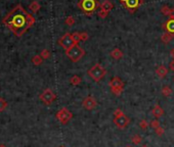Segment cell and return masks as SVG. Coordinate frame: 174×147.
I'll use <instances>...</instances> for the list:
<instances>
[{"mask_svg":"<svg viewBox=\"0 0 174 147\" xmlns=\"http://www.w3.org/2000/svg\"><path fill=\"white\" fill-rule=\"evenodd\" d=\"M35 18L26 11L22 4H18L11 11H9L2 19V24L5 25L16 37H22L35 24Z\"/></svg>","mask_w":174,"mask_h":147,"instance_id":"1","label":"cell"},{"mask_svg":"<svg viewBox=\"0 0 174 147\" xmlns=\"http://www.w3.org/2000/svg\"><path fill=\"white\" fill-rule=\"evenodd\" d=\"M100 5L97 0H80L78 2V7L86 15H92Z\"/></svg>","mask_w":174,"mask_h":147,"instance_id":"2","label":"cell"},{"mask_svg":"<svg viewBox=\"0 0 174 147\" xmlns=\"http://www.w3.org/2000/svg\"><path fill=\"white\" fill-rule=\"evenodd\" d=\"M66 55L69 57V59L73 63H78L80 59L83 58L85 55V51L84 49H82L79 44H75L74 46H72L70 49L66 50Z\"/></svg>","mask_w":174,"mask_h":147,"instance_id":"3","label":"cell"},{"mask_svg":"<svg viewBox=\"0 0 174 147\" xmlns=\"http://www.w3.org/2000/svg\"><path fill=\"white\" fill-rule=\"evenodd\" d=\"M87 74L93 81L100 82L101 79H104V76L107 75V70L101 64L96 63V64H94L91 68L88 70Z\"/></svg>","mask_w":174,"mask_h":147,"instance_id":"4","label":"cell"},{"mask_svg":"<svg viewBox=\"0 0 174 147\" xmlns=\"http://www.w3.org/2000/svg\"><path fill=\"white\" fill-rule=\"evenodd\" d=\"M55 117H57V120L60 123H62L63 125H66V124H68L72 119H73V113H72L67 107H63V108H61L57 112Z\"/></svg>","mask_w":174,"mask_h":147,"instance_id":"5","label":"cell"},{"mask_svg":"<svg viewBox=\"0 0 174 147\" xmlns=\"http://www.w3.org/2000/svg\"><path fill=\"white\" fill-rule=\"evenodd\" d=\"M58 44H60L64 49L68 50V49H70L72 46H74L75 44H78V43L74 40L72 34H70V33H66L64 36H62V37L58 39Z\"/></svg>","mask_w":174,"mask_h":147,"instance_id":"6","label":"cell"},{"mask_svg":"<svg viewBox=\"0 0 174 147\" xmlns=\"http://www.w3.org/2000/svg\"><path fill=\"white\" fill-rule=\"evenodd\" d=\"M120 2L130 14L135 12L137 8L142 4V0H120Z\"/></svg>","mask_w":174,"mask_h":147,"instance_id":"7","label":"cell"},{"mask_svg":"<svg viewBox=\"0 0 174 147\" xmlns=\"http://www.w3.org/2000/svg\"><path fill=\"white\" fill-rule=\"evenodd\" d=\"M40 100L46 105H50L54 102V100L57 99V95L53 93V91L51 89H45L40 95H39Z\"/></svg>","mask_w":174,"mask_h":147,"instance_id":"8","label":"cell"},{"mask_svg":"<svg viewBox=\"0 0 174 147\" xmlns=\"http://www.w3.org/2000/svg\"><path fill=\"white\" fill-rule=\"evenodd\" d=\"M114 124L116 125L117 128H119V129H125L126 127L129 125V123H130V120H129V117H128L125 113H121L119 114V116H116L114 117Z\"/></svg>","mask_w":174,"mask_h":147,"instance_id":"9","label":"cell"},{"mask_svg":"<svg viewBox=\"0 0 174 147\" xmlns=\"http://www.w3.org/2000/svg\"><path fill=\"white\" fill-rule=\"evenodd\" d=\"M82 105L85 109L87 110H93L97 105V101L93 96H87L84 98L83 102H82Z\"/></svg>","mask_w":174,"mask_h":147,"instance_id":"10","label":"cell"},{"mask_svg":"<svg viewBox=\"0 0 174 147\" xmlns=\"http://www.w3.org/2000/svg\"><path fill=\"white\" fill-rule=\"evenodd\" d=\"M109 86L111 88V90L112 89H117V88H124V82L119 77H114L111 79L110 83H109Z\"/></svg>","mask_w":174,"mask_h":147,"instance_id":"11","label":"cell"},{"mask_svg":"<svg viewBox=\"0 0 174 147\" xmlns=\"http://www.w3.org/2000/svg\"><path fill=\"white\" fill-rule=\"evenodd\" d=\"M163 29L165 30V32H168L170 34L174 35V19L169 18L168 21L163 25Z\"/></svg>","mask_w":174,"mask_h":147,"instance_id":"12","label":"cell"},{"mask_svg":"<svg viewBox=\"0 0 174 147\" xmlns=\"http://www.w3.org/2000/svg\"><path fill=\"white\" fill-rule=\"evenodd\" d=\"M156 74L160 79H163L167 76L168 74V68H167L165 65H159L158 67L156 68Z\"/></svg>","mask_w":174,"mask_h":147,"instance_id":"13","label":"cell"},{"mask_svg":"<svg viewBox=\"0 0 174 147\" xmlns=\"http://www.w3.org/2000/svg\"><path fill=\"white\" fill-rule=\"evenodd\" d=\"M152 114L156 117L157 120H158V119H160V117L163 116L164 110H163L162 107L159 105V104H157V105L154 106V108L152 109Z\"/></svg>","mask_w":174,"mask_h":147,"instance_id":"14","label":"cell"},{"mask_svg":"<svg viewBox=\"0 0 174 147\" xmlns=\"http://www.w3.org/2000/svg\"><path fill=\"white\" fill-rule=\"evenodd\" d=\"M100 7L101 10H104V11H108V12H110L112 9H113L114 7V5H113V3H112L110 0H104V2H101L100 3Z\"/></svg>","mask_w":174,"mask_h":147,"instance_id":"15","label":"cell"},{"mask_svg":"<svg viewBox=\"0 0 174 147\" xmlns=\"http://www.w3.org/2000/svg\"><path fill=\"white\" fill-rule=\"evenodd\" d=\"M110 55H111V57L114 58V59L120 60L121 58L123 57V52L121 51V49H119V48H114L113 50L110 52Z\"/></svg>","mask_w":174,"mask_h":147,"instance_id":"16","label":"cell"},{"mask_svg":"<svg viewBox=\"0 0 174 147\" xmlns=\"http://www.w3.org/2000/svg\"><path fill=\"white\" fill-rule=\"evenodd\" d=\"M173 39H174V35L170 34V33H168V32H164L162 34V36H161V40H162L163 43H165V44L170 43Z\"/></svg>","mask_w":174,"mask_h":147,"instance_id":"17","label":"cell"},{"mask_svg":"<svg viewBox=\"0 0 174 147\" xmlns=\"http://www.w3.org/2000/svg\"><path fill=\"white\" fill-rule=\"evenodd\" d=\"M29 8H30V10L33 12V14H37V12L39 11V9L41 8L40 4H39L38 1H32L30 4H29Z\"/></svg>","mask_w":174,"mask_h":147,"instance_id":"18","label":"cell"},{"mask_svg":"<svg viewBox=\"0 0 174 147\" xmlns=\"http://www.w3.org/2000/svg\"><path fill=\"white\" fill-rule=\"evenodd\" d=\"M161 92H162V95L164 97H170L172 92H173V90L171 89V87L170 86H164L162 88V91H161Z\"/></svg>","mask_w":174,"mask_h":147,"instance_id":"19","label":"cell"},{"mask_svg":"<svg viewBox=\"0 0 174 147\" xmlns=\"http://www.w3.org/2000/svg\"><path fill=\"white\" fill-rule=\"evenodd\" d=\"M81 82H82L81 78L79 76H77V75L71 77V79H70V83L73 85V86H78V85L81 84Z\"/></svg>","mask_w":174,"mask_h":147,"instance_id":"20","label":"cell"},{"mask_svg":"<svg viewBox=\"0 0 174 147\" xmlns=\"http://www.w3.org/2000/svg\"><path fill=\"white\" fill-rule=\"evenodd\" d=\"M131 141H132L133 144L139 145L142 141V137L140 135H138V134H135V135H133L132 137H131Z\"/></svg>","mask_w":174,"mask_h":147,"instance_id":"21","label":"cell"},{"mask_svg":"<svg viewBox=\"0 0 174 147\" xmlns=\"http://www.w3.org/2000/svg\"><path fill=\"white\" fill-rule=\"evenodd\" d=\"M32 63L35 65H40L42 63H43V58H42L40 55H35L32 58Z\"/></svg>","mask_w":174,"mask_h":147,"instance_id":"22","label":"cell"},{"mask_svg":"<svg viewBox=\"0 0 174 147\" xmlns=\"http://www.w3.org/2000/svg\"><path fill=\"white\" fill-rule=\"evenodd\" d=\"M78 38H79V42H84V41H87L88 38H89V35L87 34L86 32H83V33H79L78 32Z\"/></svg>","mask_w":174,"mask_h":147,"instance_id":"23","label":"cell"},{"mask_svg":"<svg viewBox=\"0 0 174 147\" xmlns=\"http://www.w3.org/2000/svg\"><path fill=\"white\" fill-rule=\"evenodd\" d=\"M40 56L43 58V59H48V58L50 57V51H49L48 49H43L40 53Z\"/></svg>","mask_w":174,"mask_h":147,"instance_id":"24","label":"cell"},{"mask_svg":"<svg viewBox=\"0 0 174 147\" xmlns=\"http://www.w3.org/2000/svg\"><path fill=\"white\" fill-rule=\"evenodd\" d=\"M138 126H139L142 130H146L147 128H149V122H147L146 120H140Z\"/></svg>","mask_w":174,"mask_h":147,"instance_id":"25","label":"cell"},{"mask_svg":"<svg viewBox=\"0 0 174 147\" xmlns=\"http://www.w3.org/2000/svg\"><path fill=\"white\" fill-rule=\"evenodd\" d=\"M75 18H73V16H68L67 18H66V21H65V22H66V25H68L69 27H72V26L73 25H75Z\"/></svg>","mask_w":174,"mask_h":147,"instance_id":"26","label":"cell"},{"mask_svg":"<svg viewBox=\"0 0 174 147\" xmlns=\"http://www.w3.org/2000/svg\"><path fill=\"white\" fill-rule=\"evenodd\" d=\"M112 93L114 94V95L116 96H120L121 94H122V92L124 91V88H117V89H112Z\"/></svg>","mask_w":174,"mask_h":147,"instance_id":"27","label":"cell"},{"mask_svg":"<svg viewBox=\"0 0 174 147\" xmlns=\"http://www.w3.org/2000/svg\"><path fill=\"white\" fill-rule=\"evenodd\" d=\"M6 106H7V102L3 98H0V112H3L6 108Z\"/></svg>","mask_w":174,"mask_h":147,"instance_id":"28","label":"cell"},{"mask_svg":"<svg viewBox=\"0 0 174 147\" xmlns=\"http://www.w3.org/2000/svg\"><path fill=\"white\" fill-rule=\"evenodd\" d=\"M170 7H168V6H163L162 8H161V12H162V14L164 15H169L170 14Z\"/></svg>","mask_w":174,"mask_h":147,"instance_id":"29","label":"cell"},{"mask_svg":"<svg viewBox=\"0 0 174 147\" xmlns=\"http://www.w3.org/2000/svg\"><path fill=\"white\" fill-rule=\"evenodd\" d=\"M150 126L152 127V128H153L154 130H156L157 128H159V127H161V126H160V123H159L157 120H152V122L150 123Z\"/></svg>","mask_w":174,"mask_h":147,"instance_id":"30","label":"cell"},{"mask_svg":"<svg viewBox=\"0 0 174 147\" xmlns=\"http://www.w3.org/2000/svg\"><path fill=\"white\" fill-rule=\"evenodd\" d=\"M155 133H156V135L157 136H163L164 135V133H165V130H164L162 127H159V128H157L155 130Z\"/></svg>","mask_w":174,"mask_h":147,"instance_id":"31","label":"cell"},{"mask_svg":"<svg viewBox=\"0 0 174 147\" xmlns=\"http://www.w3.org/2000/svg\"><path fill=\"white\" fill-rule=\"evenodd\" d=\"M97 15L100 16V18H106L107 16L109 15V12H108V11H104V10H101V9H100V10L98 11Z\"/></svg>","mask_w":174,"mask_h":147,"instance_id":"32","label":"cell"},{"mask_svg":"<svg viewBox=\"0 0 174 147\" xmlns=\"http://www.w3.org/2000/svg\"><path fill=\"white\" fill-rule=\"evenodd\" d=\"M169 18H171V19H174V7L170 9V14H169Z\"/></svg>","mask_w":174,"mask_h":147,"instance_id":"33","label":"cell"},{"mask_svg":"<svg viewBox=\"0 0 174 147\" xmlns=\"http://www.w3.org/2000/svg\"><path fill=\"white\" fill-rule=\"evenodd\" d=\"M121 113H123V112H122V110H121L120 108H118V109H116V110L114 112V116H119V114H121Z\"/></svg>","mask_w":174,"mask_h":147,"instance_id":"34","label":"cell"},{"mask_svg":"<svg viewBox=\"0 0 174 147\" xmlns=\"http://www.w3.org/2000/svg\"><path fill=\"white\" fill-rule=\"evenodd\" d=\"M169 67H170V70H171L172 71H174V59L169 63Z\"/></svg>","mask_w":174,"mask_h":147,"instance_id":"35","label":"cell"},{"mask_svg":"<svg viewBox=\"0 0 174 147\" xmlns=\"http://www.w3.org/2000/svg\"><path fill=\"white\" fill-rule=\"evenodd\" d=\"M170 54H171V57L174 59V48L171 50V52H170Z\"/></svg>","mask_w":174,"mask_h":147,"instance_id":"36","label":"cell"},{"mask_svg":"<svg viewBox=\"0 0 174 147\" xmlns=\"http://www.w3.org/2000/svg\"><path fill=\"white\" fill-rule=\"evenodd\" d=\"M140 147H150V146H147V145H146V144H144V145H142V146H140Z\"/></svg>","mask_w":174,"mask_h":147,"instance_id":"37","label":"cell"},{"mask_svg":"<svg viewBox=\"0 0 174 147\" xmlns=\"http://www.w3.org/2000/svg\"><path fill=\"white\" fill-rule=\"evenodd\" d=\"M0 147H6L5 145H0Z\"/></svg>","mask_w":174,"mask_h":147,"instance_id":"38","label":"cell"},{"mask_svg":"<svg viewBox=\"0 0 174 147\" xmlns=\"http://www.w3.org/2000/svg\"><path fill=\"white\" fill-rule=\"evenodd\" d=\"M61 147H65V146H61Z\"/></svg>","mask_w":174,"mask_h":147,"instance_id":"39","label":"cell"},{"mask_svg":"<svg viewBox=\"0 0 174 147\" xmlns=\"http://www.w3.org/2000/svg\"><path fill=\"white\" fill-rule=\"evenodd\" d=\"M127 147H130V146H127Z\"/></svg>","mask_w":174,"mask_h":147,"instance_id":"40","label":"cell"}]
</instances>
